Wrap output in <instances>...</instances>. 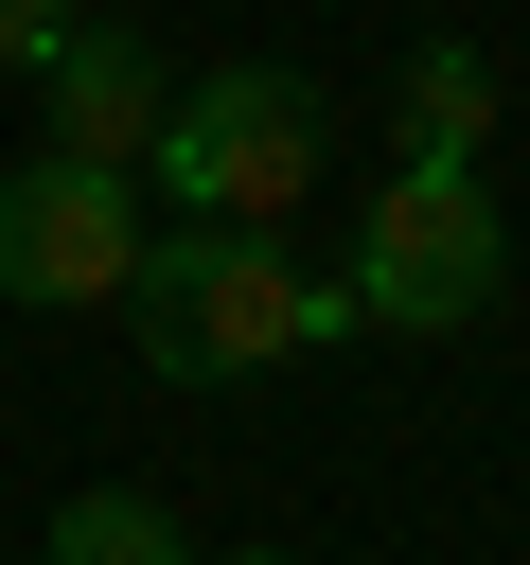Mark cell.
<instances>
[{
    "label": "cell",
    "instance_id": "1",
    "mask_svg": "<svg viewBox=\"0 0 530 565\" xmlns=\"http://www.w3.org/2000/svg\"><path fill=\"white\" fill-rule=\"evenodd\" d=\"M124 335H141L159 388H247V371L353 335V282H318L283 230H212V212H177V230H141V265H124Z\"/></svg>",
    "mask_w": 530,
    "mask_h": 565
},
{
    "label": "cell",
    "instance_id": "2",
    "mask_svg": "<svg viewBox=\"0 0 530 565\" xmlns=\"http://www.w3.org/2000/svg\"><path fill=\"white\" fill-rule=\"evenodd\" d=\"M318 159H336V88L283 71V53L177 71V88H159V141H141V177H159L177 212H212V230H283V212L318 194Z\"/></svg>",
    "mask_w": 530,
    "mask_h": 565
},
{
    "label": "cell",
    "instance_id": "3",
    "mask_svg": "<svg viewBox=\"0 0 530 565\" xmlns=\"http://www.w3.org/2000/svg\"><path fill=\"white\" fill-rule=\"evenodd\" d=\"M512 300V212L477 159H389V194L353 212V318L389 335H477Z\"/></svg>",
    "mask_w": 530,
    "mask_h": 565
},
{
    "label": "cell",
    "instance_id": "4",
    "mask_svg": "<svg viewBox=\"0 0 530 565\" xmlns=\"http://www.w3.org/2000/svg\"><path fill=\"white\" fill-rule=\"evenodd\" d=\"M124 265H141V177L35 141L0 177V300H124Z\"/></svg>",
    "mask_w": 530,
    "mask_h": 565
},
{
    "label": "cell",
    "instance_id": "5",
    "mask_svg": "<svg viewBox=\"0 0 530 565\" xmlns=\"http://www.w3.org/2000/svg\"><path fill=\"white\" fill-rule=\"evenodd\" d=\"M159 88H177V71H159V35H141V18H71V53L35 71V106H53V159H124V177H141V141H159Z\"/></svg>",
    "mask_w": 530,
    "mask_h": 565
},
{
    "label": "cell",
    "instance_id": "6",
    "mask_svg": "<svg viewBox=\"0 0 530 565\" xmlns=\"http://www.w3.org/2000/svg\"><path fill=\"white\" fill-rule=\"evenodd\" d=\"M35 565H194V530H177L159 494L88 477V494H53V547H35Z\"/></svg>",
    "mask_w": 530,
    "mask_h": 565
},
{
    "label": "cell",
    "instance_id": "7",
    "mask_svg": "<svg viewBox=\"0 0 530 565\" xmlns=\"http://www.w3.org/2000/svg\"><path fill=\"white\" fill-rule=\"evenodd\" d=\"M477 124H495V53L477 35H424L406 53V159H477Z\"/></svg>",
    "mask_w": 530,
    "mask_h": 565
},
{
    "label": "cell",
    "instance_id": "8",
    "mask_svg": "<svg viewBox=\"0 0 530 565\" xmlns=\"http://www.w3.org/2000/svg\"><path fill=\"white\" fill-rule=\"evenodd\" d=\"M71 18H88V0H0V71H53V53H71Z\"/></svg>",
    "mask_w": 530,
    "mask_h": 565
},
{
    "label": "cell",
    "instance_id": "9",
    "mask_svg": "<svg viewBox=\"0 0 530 565\" xmlns=\"http://www.w3.org/2000/svg\"><path fill=\"white\" fill-rule=\"evenodd\" d=\"M212 565H300V547H212Z\"/></svg>",
    "mask_w": 530,
    "mask_h": 565
}]
</instances>
